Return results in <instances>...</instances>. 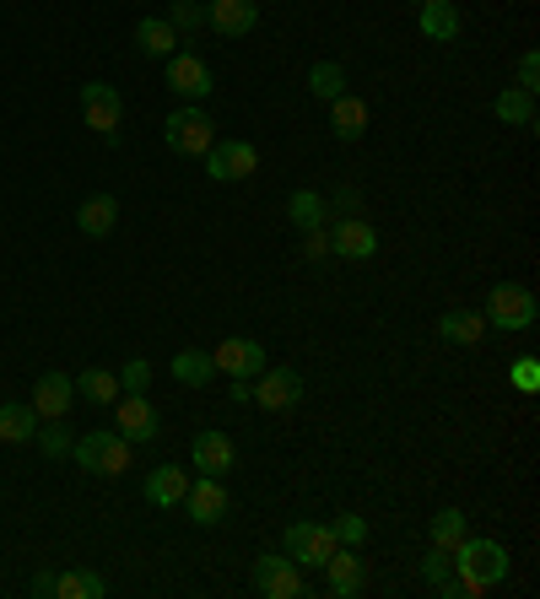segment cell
I'll list each match as a JSON object with an SVG mask.
<instances>
[{
    "mask_svg": "<svg viewBox=\"0 0 540 599\" xmlns=\"http://www.w3.org/2000/svg\"><path fill=\"white\" fill-rule=\"evenodd\" d=\"M335 551V535L330 524H314V519H297L287 524V557L297 561V567H325Z\"/></svg>",
    "mask_w": 540,
    "mask_h": 599,
    "instance_id": "cell-8",
    "label": "cell"
},
{
    "mask_svg": "<svg viewBox=\"0 0 540 599\" xmlns=\"http://www.w3.org/2000/svg\"><path fill=\"white\" fill-rule=\"evenodd\" d=\"M308 92H314V98H325V103L340 98V92H346V71H340L335 60H314V71H308Z\"/></svg>",
    "mask_w": 540,
    "mask_h": 599,
    "instance_id": "cell-31",
    "label": "cell"
},
{
    "mask_svg": "<svg viewBox=\"0 0 540 599\" xmlns=\"http://www.w3.org/2000/svg\"><path fill=\"white\" fill-rule=\"evenodd\" d=\"M249 399L254 405H265V410H292V405L303 399V373H297V367H271V362H265V373L249 378Z\"/></svg>",
    "mask_w": 540,
    "mask_h": 599,
    "instance_id": "cell-7",
    "label": "cell"
},
{
    "mask_svg": "<svg viewBox=\"0 0 540 599\" xmlns=\"http://www.w3.org/2000/svg\"><path fill=\"white\" fill-rule=\"evenodd\" d=\"M465 535H470V529H465V514H459V508H444V514L432 519V546H444V551H455Z\"/></svg>",
    "mask_w": 540,
    "mask_h": 599,
    "instance_id": "cell-34",
    "label": "cell"
},
{
    "mask_svg": "<svg viewBox=\"0 0 540 599\" xmlns=\"http://www.w3.org/2000/svg\"><path fill=\"white\" fill-rule=\"evenodd\" d=\"M206 28L222 39H244L259 28V6L254 0H206Z\"/></svg>",
    "mask_w": 540,
    "mask_h": 599,
    "instance_id": "cell-13",
    "label": "cell"
},
{
    "mask_svg": "<svg viewBox=\"0 0 540 599\" xmlns=\"http://www.w3.org/2000/svg\"><path fill=\"white\" fill-rule=\"evenodd\" d=\"M303 260H308V265H325V260H330V233H325V227H319V233H303Z\"/></svg>",
    "mask_w": 540,
    "mask_h": 599,
    "instance_id": "cell-39",
    "label": "cell"
},
{
    "mask_svg": "<svg viewBox=\"0 0 540 599\" xmlns=\"http://www.w3.org/2000/svg\"><path fill=\"white\" fill-rule=\"evenodd\" d=\"M357 205H363V195H357V190H335V205H330V211H346V216H357Z\"/></svg>",
    "mask_w": 540,
    "mask_h": 599,
    "instance_id": "cell-41",
    "label": "cell"
},
{
    "mask_svg": "<svg viewBox=\"0 0 540 599\" xmlns=\"http://www.w3.org/2000/svg\"><path fill=\"white\" fill-rule=\"evenodd\" d=\"M190 459H195L201 476H227L233 470V438L206 427V433H195V443H190Z\"/></svg>",
    "mask_w": 540,
    "mask_h": 599,
    "instance_id": "cell-17",
    "label": "cell"
},
{
    "mask_svg": "<svg viewBox=\"0 0 540 599\" xmlns=\"http://www.w3.org/2000/svg\"><path fill=\"white\" fill-rule=\"evenodd\" d=\"M325 233H330L335 260H374L378 254V227L368 222V216H340V222L325 227Z\"/></svg>",
    "mask_w": 540,
    "mask_h": 599,
    "instance_id": "cell-10",
    "label": "cell"
},
{
    "mask_svg": "<svg viewBox=\"0 0 540 599\" xmlns=\"http://www.w3.org/2000/svg\"><path fill=\"white\" fill-rule=\"evenodd\" d=\"M363 583H368L363 557H357L351 546H335L330 561H325V589H330L335 599H351V595H363Z\"/></svg>",
    "mask_w": 540,
    "mask_h": 599,
    "instance_id": "cell-15",
    "label": "cell"
},
{
    "mask_svg": "<svg viewBox=\"0 0 540 599\" xmlns=\"http://www.w3.org/2000/svg\"><path fill=\"white\" fill-rule=\"evenodd\" d=\"M167 87L179 92V98H211V87H216V77H211V65L201 60V54H190V49H179V54H167Z\"/></svg>",
    "mask_w": 540,
    "mask_h": 599,
    "instance_id": "cell-11",
    "label": "cell"
},
{
    "mask_svg": "<svg viewBox=\"0 0 540 599\" xmlns=\"http://www.w3.org/2000/svg\"><path fill=\"white\" fill-rule=\"evenodd\" d=\"M82 120H86V130H98L109 146H120V120H125V98H120V87H109V81H86L82 87Z\"/></svg>",
    "mask_w": 540,
    "mask_h": 599,
    "instance_id": "cell-4",
    "label": "cell"
},
{
    "mask_svg": "<svg viewBox=\"0 0 540 599\" xmlns=\"http://www.w3.org/2000/svg\"><path fill=\"white\" fill-rule=\"evenodd\" d=\"M330 130H335V141H363V130H368V103L351 98V92L330 98Z\"/></svg>",
    "mask_w": 540,
    "mask_h": 599,
    "instance_id": "cell-19",
    "label": "cell"
},
{
    "mask_svg": "<svg viewBox=\"0 0 540 599\" xmlns=\"http://www.w3.org/2000/svg\"><path fill=\"white\" fill-rule=\"evenodd\" d=\"M421 578H427V583H444V578H449V551H444V546H432V551L421 557Z\"/></svg>",
    "mask_w": 540,
    "mask_h": 599,
    "instance_id": "cell-37",
    "label": "cell"
},
{
    "mask_svg": "<svg viewBox=\"0 0 540 599\" xmlns=\"http://www.w3.org/2000/svg\"><path fill=\"white\" fill-rule=\"evenodd\" d=\"M114 222H120V200L114 195H92L77 205V227H82L86 238H109Z\"/></svg>",
    "mask_w": 540,
    "mask_h": 599,
    "instance_id": "cell-20",
    "label": "cell"
},
{
    "mask_svg": "<svg viewBox=\"0 0 540 599\" xmlns=\"http://www.w3.org/2000/svg\"><path fill=\"white\" fill-rule=\"evenodd\" d=\"M163 141L179 158H206L211 141H216V124H211L206 109H173L163 120Z\"/></svg>",
    "mask_w": 540,
    "mask_h": 599,
    "instance_id": "cell-3",
    "label": "cell"
},
{
    "mask_svg": "<svg viewBox=\"0 0 540 599\" xmlns=\"http://www.w3.org/2000/svg\"><path fill=\"white\" fill-rule=\"evenodd\" d=\"M287 216H292V227H297V233H319V227H325V216H330V200L314 195V190H292Z\"/></svg>",
    "mask_w": 540,
    "mask_h": 599,
    "instance_id": "cell-23",
    "label": "cell"
},
{
    "mask_svg": "<svg viewBox=\"0 0 540 599\" xmlns=\"http://www.w3.org/2000/svg\"><path fill=\"white\" fill-rule=\"evenodd\" d=\"M536 292L530 286H519V281H498L492 292H487V314L481 319L498 324V329H530L536 324Z\"/></svg>",
    "mask_w": 540,
    "mask_h": 599,
    "instance_id": "cell-2",
    "label": "cell"
},
{
    "mask_svg": "<svg viewBox=\"0 0 540 599\" xmlns=\"http://www.w3.org/2000/svg\"><path fill=\"white\" fill-rule=\"evenodd\" d=\"M77 389H82V399H92V405H114V399H120V373L86 367L82 378H77Z\"/></svg>",
    "mask_w": 540,
    "mask_h": 599,
    "instance_id": "cell-28",
    "label": "cell"
},
{
    "mask_svg": "<svg viewBox=\"0 0 540 599\" xmlns=\"http://www.w3.org/2000/svg\"><path fill=\"white\" fill-rule=\"evenodd\" d=\"M513 87H524V92H536V87H540V54H536V49H524V54H519V77H513Z\"/></svg>",
    "mask_w": 540,
    "mask_h": 599,
    "instance_id": "cell-38",
    "label": "cell"
},
{
    "mask_svg": "<svg viewBox=\"0 0 540 599\" xmlns=\"http://www.w3.org/2000/svg\"><path fill=\"white\" fill-rule=\"evenodd\" d=\"M438 335H444L449 346H481L487 319H481V314H470V308H449V314L438 319Z\"/></svg>",
    "mask_w": 540,
    "mask_h": 599,
    "instance_id": "cell-25",
    "label": "cell"
},
{
    "mask_svg": "<svg viewBox=\"0 0 540 599\" xmlns=\"http://www.w3.org/2000/svg\"><path fill=\"white\" fill-rule=\"evenodd\" d=\"M33 433H39V410L6 399V405H0V443H28Z\"/></svg>",
    "mask_w": 540,
    "mask_h": 599,
    "instance_id": "cell-27",
    "label": "cell"
},
{
    "mask_svg": "<svg viewBox=\"0 0 540 599\" xmlns=\"http://www.w3.org/2000/svg\"><path fill=\"white\" fill-rule=\"evenodd\" d=\"M120 389H125V395H146V389H152V362H125V373H120Z\"/></svg>",
    "mask_w": 540,
    "mask_h": 599,
    "instance_id": "cell-36",
    "label": "cell"
},
{
    "mask_svg": "<svg viewBox=\"0 0 540 599\" xmlns=\"http://www.w3.org/2000/svg\"><path fill=\"white\" fill-rule=\"evenodd\" d=\"M254 595L297 599L303 595V567H297L287 551H265V557H254Z\"/></svg>",
    "mask_w": 540,
    "mask_h": 599,
    "instance_id": "cell-6",
    "label": "cell"
},
{
    "mask_svg": "<svg viewBox=\"0 0 540 599\" xmlns=\"http://www.w3.org/2000/svg\"><path fill=\"white\" fill-rule=\"evenodd\" d=\"M254 167H259V152H254L249 141H211L206 173L216 184H238V179H249Z\"/></svg>",
    "mask_w": 540,
    "mask_h": 599,
    "instance_id": "cell-9",
    "label": "cell"
},
{
    "mask_svg": "<svg viewBox=\"0 0 540 599\" xmlns=\"http://www.w3.org/2000/svg\"><path fill=\"white\" fill-rule=\"evenodd\" d=\"M167 28H173V33H201V28H206V6H201V0H167Z\"/></svg>",
    "mask_w": 540,
    "mask_h": 599,
    "instance_id": "cell-32",
    "label": "cell"
},
{
    "mask_svg": "<svg viewBox=\"0 0 540 599\" xmlns=\"http://www.w3.org/2000/svg\"><path fill=\"white\" fill-rule=\"evenodd\" d=\"M33 595H54V572H33Z\"/></svg>",
    "mask_w": 540,
    "mask_h": 599,
    "instance_id": "cell-43",
    "label": "cell"
},
{
    "mask_svg": "<svg viewBox=\"0 0 540 599\" xmlns=\"http://www.w3.org/2000/svg\"><path fill=\"white\" fill-rule=\"evenodd\" d=\"M114 405H120V427H114L120 438H130V443H152L157 433H163V416H157V405H152L146 395H120Z\"/></svg>",
    "mask_w": 540,
    "mask_h": 599,
    "instance_id": "cell-14",
    "label": "cell"
},
{
    "mask_svg": "<svg viewBox=\"0 0 540 599\" xmlns=\"http://www.w3.org/2000/svg\"><path fill=\"white\" fill-rule=\"evenodd\" d=\"M330 535H335V546H363V540H368V519H363V514H340V519L330 524Z\"/></svg>",
    "mask_w": 540,
    "mask_h": 599,
    "instance_id": "cell-35",
    "label": "cell"
},
{
    "mask_svg": "<svg viewBox=\"0 0 540 599\" xmlns=\"http://www.w3.org/2000/svg\"><path fill=\"white\" fill-rule=\"evenodd\" d=\"M33 438H39V448L49 454V459H65V454L77 448V438H71V427H65L60 416H54V422H43V427L33 433Z\"/></svg>",
    "mask_w": 540,
    "mask_h": 599,
    "instance_id": "cell-33",
    "label": "cell"
},
{
    "mask_svg": "<svg viewBox=\"0 0 540 599\" xmlns=\"http://www.w3.org/2000/svg\"><path fill=\"white\" fill-rule=\"evenodd\" d=\"M184 502H190V519L201 524V529H211V524H222V519H227V486H222V476H201V480H190Z\"/></svg>",
    "mask_w": 540,
    "mask_h": 599,
    "instance_id": "cell-16",
    "label": "cell"
},
{
    "mask_svg": "<svg viewBox=\"0 0 540 599\" xmlns=\"http://www.w3.org/2000/svg\"><path fill=\"white\" fill-rule=\"evenodd\" d=\"M173 378L190 384V389H201V384L216 378V362H211V352H179V357H173Z\"/></svg>",
    "mask_w": 540,
    "mask_h": 599,
    "instance_id": "cell-29",
    "label": "cell"
},
{
    "mask_svg": "<svg viewBox=\"0 0 540 599\" xmlns=\"http://www.w3.org/2000/svg\"><path fill=\"white\" fill-rule=\"evenodd\" d=\"M416 6H427V0H416Z\"/></svg>",
    "mask_w": 540,
    "mask_h": 599,
    "instance_id": "cell-44",
    "label": "cell"
},
{
    "mask_svg": "<svg viewBox=\"0 0 540 599\" xmlns=\"http://www.w3.org/2000/svg\"><path fill=\"white\" fill-rule=\"evenodd\" d=\"M421 33L432 43H455L459 39V6L455 0H427L421 6Z\"/></svg>",
    "mask_w": 540,
    "mask_h": 599,
    "instance_id": "cell-24",
    "label": "cell"
},
{
    "mask_svg": "<svg viewBox=\"0 0 540 599\" xmlns=\"http://www.w3.org/2000/svg\"><path fill=\"white\" fill-rule=\"evenodd\" d=\"M492 114L502 124H519V130H536V92H524V87H502L498 103H492Z\"/></svg>",
    "mask_w": 540,
    "mask_h": 599,
    "instance_id": "cell-26",
    "label": "cell"
},
{
    "mask_svg": "<svg viewBox=\"0 0 540 599\" xmlns=\"http://www.w3.org/2000/svg\"><path fill=\"white\" fill-rule=\"evenodd\" d=\"M71 399H77V384H71L65 373H43L39 384H33V410H39V422L65 416V410H71Z\"/></svg>",
    "mask_w": 540,
    "mask_h": 599,
    "instance_id": "cell-18",
    "label": "cell"
},
{
    "mask_svg": "<svg viewBox=\"0 0 540 599\" xmlns=\"http://www.w3.org/2000/svg\"><path fill=\"white\" fill-rule=\"evenodd\" d=\"M54 595L60 599H103L109 583H103L98 572H82V567H77V572H60V578H54Z\"/></svg>",
    "mask_w": 540,
    "mask_h": 599,
    "instance_id": "cell-30",
    "label": "cell"
},
{
    "mask_svg": "<svg viewBox=\"0 0 540 599\" xmlns=\"http://www.w3.org/2000/svg\"><path fill=\"white\" fill-rule=\"evenodd\" d=\"M71 454L92 476H125L130 470V438H120V433H86V438H77Z\"/></svg>",
    "mask_w": 540,
    "mask_h": 599,
    "instance_id": "cell-5",
    "label": "cell"
},
{
    "mask_svg": "<svg viewBox=\"0 0 540 599\" xmlns=\"http://www.w3.org/2000/svg\"><path fill=\"white\" fill-rule=\"evenodd\" d=\"M513 384H519L524 395H536V389H540V362H536V357L513 362Z\"/></svg>",
    "mask_w": 540,
    "mask_h": 599,
    "instance_id": "cell-40",
    "label": "cell"
},
{
    "mask_svg": "<svg viewBox=\"0 0 540 599\" xmlns=\"http://www.w3.org/2000/svg\"><path fill=\"white\" fill-rule=\"evenodd\" d=\"M233 405H249V378H233V389H227Z\"/></svg>",
    "mask_w": 540,
    "mask_h": 599,
    "instance_id": "cell-42",
    "label": "cell"
},
{
    "mask_svg": "<svg viewBox=\"0 0 540 599\" xmlns=\"http://www.w3.org/2000/svg\"><path fill=\"white\" fill-rule=\"evenodd\" d=\"M211 362H216V373H227V378H259V373H265V346H259V341H244V335H227V341L211 352Z\"/></svg>",
    "mask_w": 540,
    "mask_h": 599,
    "instance_id": "cell-12",
    "label": "cell"
},
{
    "mask_svg": "<svg viewBox=\"0 0 540 599\" xmlns=\"http://www.w3.org/2000/svg\"><path fill=\"white\" fill-rule=\"evenodd\" d=\"M449 567H455V578L476 583V589H498L502 578H508V551H502L498 540H470L465 535L449 551Z\"/></svg>",
    "mask_w": 540,
    "mask_h": 599,
    "instance_id": "cell-1",
    "label": "cell"
},
{
    "mask_svg": "<svg viewBox=\"0 0 540 599\" xmlns=\"http://www.w3.org/2000/svg\"><path fill=\"white\" fill-rule=\"evenodd\" d=\"M135 49L146 60H167V54H179V33L167 28V17H141L135 22Z\"/></svg>",
    "mask_w": 540,
    "mask_h": 599,
    "instance_id": "cell-21",
    "label": "cell"
},
{
    "mask_svg": "<svg viewBox=\"0 0 540 599\" xmlns=\"http://www.w3.org/2000/svg\"><path fill=\"white\" fill-rule=\"evenodd\" d=\"M184 491H190V476H184L179 465H157V470L146 476V502H152V508H173V502H184Z\"/></svg>",
    "mask_w": 540,
    "mask_h": 599,
    "instance_id": "cell-22",
    "label": "cell"
}]
</instances>
